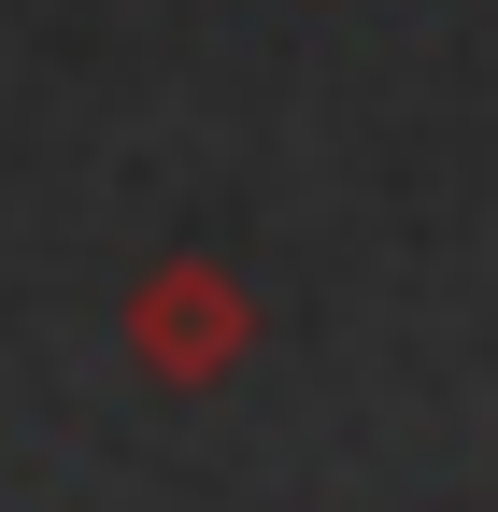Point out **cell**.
<instances>
[{"mask_svg":"<svg viewBox=\"0 0 498 512\" xmlns=\"http://www.w3.org/2000/svg\"><path fill=\"white\" fill-rule=\"evenodd\" d=\"M129 342H143V370H171V384H214L228 356H242V285L228 271H157L143 299H129Z\"/></svg>","mask_w":498,"mask_h":512,"instance_id":"1","label":"cell"}]
</instances>
